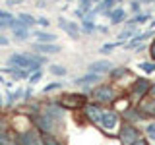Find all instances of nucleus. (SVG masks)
Segmentation results:
<instances>
[{"mask_svg": "<svg viewBox=\"0 0 155 145\" xmlns=\"http://www.w3.org/2000/svg\"><path fill=\"white\" fill-rule=\"evenodd\" d=\"M8 64L14 68H21L27 70L29 74L41 70L43 64H47V56L43 54H29V52H14L8 56Z\"/></svg>", "mask_w": 155, "mask_h": 145, "instance_id": "nucleus-1", "label": "nucleus"}, {"mask_svg": "<svg viewBox=\"0 0 155 145\" xmlns=\"http://www.w3.org/2000/svg\"><path fill=\"white\" fill-rule=\"evenodd\" d=\"M16 143L18 145H43L41 132L35 128H27L23 132H16Z\"/></svg>", "mask_w": 155, "mask_h": 145, "instance_id": "nucleus-2", "label": "nucleus"}, {"mask_svg": "<svg viewBox=\"0 0 155 145\" xmlns=\"http://www.w3.org/2000/svg\"><path fill=\"white\" fill-rule=\"evenodd\" d=\"M62 108H68V110H76L80 106L85 105V97L84 95H78V93H68V95H62L60 99L56 101Z\"/></svg>", "mask_w": 155, "mask_h": 145, "instance_id": "nucleus-3", "label": "nucleus"}, {"mask_svg": "<svg viewBox=\"0 0 155 145\" xmlns=\"http://www.w3.org/2000/svg\"><path fill=\"white\" fill-rule=\"evenodd\" d=\"M91 99L97 103H113L114 101V91L110 85H99L91 91Z\"/></svg>", "mask_w": 155, "mask_h": 145, "instance_id": "nucleus-4", "label": "nucleus"}, {"mask_svg": "<svg viewBox=\"0 0 155 145\" xmlns=\"http://www.w3.org/2000/svg\"><path fill=\"white\" fill-rule=\"evenodd\" d=\"M118 137H120V141H122V145H132L136 139H140V134L134 126L124 124L122 130H120V134H118Z\"/></svg>", "mask_w": 155, "mask_h": 145, "instance_id": "nucleus-5", "label": "nucleus"}, {"mask_svg": "<svg viewBox=\"0 0 155 145\" xmlns=\"http://www.w3.org/2000/svg\"><path fill=\"white\" fill-rule=\"evenodd\" d=\"M58 27L62 29L64 33H68L72 39H80V27H78L76 21H72V19H66V18H60L58 19Z\"/></svg>", "mask_w": 155, "mask_h": 145, "instance_id": "nucleus-6", "label": "nucleus"}, {"mask_svg": "<svg viewBox=\"0 0 155 145\" xmlns=\"http://www.w3.org/2000/svg\"><path fill=\"white\" fill-rule=\"evenodd\" d=\"M113 68H114V64L110 60H95V62H91V64L87 66V70H89L91 74L103 76V74H107V72H110Z\"/></svg>", "mask_w": 155, "mask_h": 145, "instance_id": "nucleus-7", "label": "nucleus"}, {"mask_svg": "<svg viewBox=\"0 0 155 145\" xmlns=\"http://www.w3.org/2000/svg\"><path fill=\"white\" fill-rule=\"evenodd\" d=\"M33 50L41 52L43 56H47V54H58L62 48L56 43H33Z\"/></svg>", "mask_w": 155, "mask_h": 145, "instance_id": "nucleus-8", "label": "nucleus"}, {"mask_svg": "<svg viewBox=\"0 0 155 145\" xmlns=\"http://www.w3.org/2000/svg\"><path fill=\"white\" fill-rule=\"evenodd\" d=\"M149 89H151V83L147 79H136L132 85V97L134 99H143Z\"/></svg>", "mask_w": 155, "mask_h": 145, "instance_id": "nucleus-9", "label": "nucleus"}, {"mask_svg": "<svg viewBox=\"0 0 155 145\" xmlns=\"http://www.w3.org/2000/svg\"><path fill=\"white\" fill-rule=\"evenodd\" d=\"M99 124L103 126L107 132H109V130H114V128H116V124H118V116H116L114 110H109V112H105V110H103Z\"/></svg>", "mask_w": 155, "mask_h": 145, "instance_id": "nucleus-10", "label": "nucleus"}, {"mask_svg": "<svg viewBox=\"0 0 155 145\" xmlns=\"http://www.w3.org/2000/svg\"><path fill=\"white\" fill-rule=\"evenodd\" d=\"M84 110H85V116L89 120H93L95 124H99V120H101V114H103V110L99 108L97 105H84Z\"/></svg>", "mask_w": 155, "mask_h": 145, "instance_id": "nucleus-11", "label": "nucleus"}, {"mask_svg": "<svg viewBox=\"0 0 155 145\" xmlns=\"http://www.w3.org/2000/svg\"><path fill=\"white\" fill-rule=\"evenodd\" d=\"M31 35L37 39V43H56V35H54V33L43 31V29H35V31H31Z\"/></svg>", "mask_w": 155, "mask_h": 145, "instance_id": "nucleus-12", "label": "nucleus"}, {"mask_svg": "<svg viewBox=\"0 0 155 145\" xmlns=\"http://www.w3.org/2000/svg\"><path fill=\"white\" fill-rule=\"evenodd\" d=\"M97 81H101V76L99 74H85V76H81V77H76L74 79V83L76 85H91V83H97Z\"/></svg>", "mask_w": 155, "mask_h": 145, "instance_id": "nucleus-13", "label": "nucleus"}, {"mask_svg": "<svg viewBox=\"0 0 155 145\" xmlns=\"http://www.w3.org/2000/svg\"><path fill=\"white\" fill-rule=\"evenodd\" d=\"M12 33H14V37H16V41H19V43L27 41V39H29V35H31L29 27H25V25H19V27H16Z\"/></svg>", "mask_w": 155, "mask_h": 145, "instance_id": "nucleus-14", "label": "nucleus"}, {"mask_svg": "<svg viewBox=\"0 0 155 145\" xmlns=\"http://www.w3.org/2000/svg\"><path fill=\"white\" fill-rule=\"evenodd\" d=\"M109 18H110V23L116 25V23H120L126 18V14H124L122 8H116V10H110V12H109Z\"/></svg>", "mask_w": 155, "mask_h": 145, "instance_id": "nucleus-15", "label": "nucleus"}, {"mask_svg": "<svg viewBox=\"0 0 155 145\" xmlns=\"http://www.w3.org/2000/svg\"><path fill=\"white\" fill-rule=\"evenodd\" d=\"M16 18H18L19 21H21L23 25H25V27H29V29H31L33 25H35V21H37V18H33L31 14H27V12H21V14H18Z\"/></svg>", "mask_w": 155, "mask_h": 145, "instance_id": "nucleus-16", "label": "nucleus"}, {"mask_svg": "<svg viewBox=\"0 0 155 145\" xmlns=\"http://www.w3.org/2000/svg\"><path fill=\"white\" fill-rule=\"evenodd\" d=\"M48 72H51L52 76H56V77H64V76L68 74V68H64L62 64H51Z\"/></svg>", "mask_w": 155, "mask_h": 145, "instance_id": "nucleus-17", "label": "nucleus"}, {"mask_svg": "<svg viewBox=\"0 0 155 145\" xmlns=\"http://www.w3.org/2000/svg\"><path fill=\"white\" fill-rule=\"evenodd\" d=\"M62 87H64V83H62V81H51V83L48 85H45L43 87V93H52V91H58V89H62Z\"/></svg>", "mask_w": 155, "mask_h": 145, "instance_id": "nucleus-18", "label": "nucleus"}, {"mask_svg": "<svg viewBox=\"0 0 155 145\" xmlns=\"http://www.w3.org/2000/svg\"><path fill=\"white\" fill-rule=\"evenodd\" d=\"M41 139H43V145H62L52 134H41Z\"/></svg>", "mask_w": 155, "mask_h": 145, "instance_id": "nucleus-19", "label": "nucleus"}, {"mask_svg": "<svg viewBox=\"0 0 155 145\" xmlns=\"http://www.w3.org/2000/svg\"><path fill=\"white\" fill-rule=\"evenodd\" d=\"M149 19V14H140V16H136V18H132L128 21V25H140V23H145Z\"/></svg>", "mask_w": 155, "mask_h": 145, "instance_id": "nucleus-20", "label": "nucleus"}, {"mask_svg": "<svg viewBox=\"0 0 155 145\" xmlns=\"http://www.w3.org/2000/svg\"><path fill=\"white\" fill-rule=\"evenodd\" d=\"M41 77H43V70H37V72H33V74H29V77H27V81H29V85H35V83H39L41 81Z\"/></svg>", "mask_w": 155, "mask_h": 145, "instance_id": "nucleus-21", "label": "nucleus"}, {"mask_svg": "<svg viewBox=\"0 0 155 145\" xmlns=\"http://www.w3.org/2000/svg\"><path fill=\"white\" fill-rule=\"evenodd\" d=\"M134 35H138V29H136V27H128V29H124L118 37H120V41H124V39H130V37H134Z\"/></svg>", "mask_w": 155, "mask_h": 145, "instance_id": "nucleus-22", "label": "nucleus"}, {"mask_svg": "<svg viewBox=\"0 0 155 145\" xmlns=\"http://www.w3.org/2000/svg\"><path fill=\"white\" fill-rule=\"evenodd\" d=\"M118 47H122V41H118V43H107V45L101 47V52H103V54H107V52L114 50V48H118Z\"/></svg>", "mask_w": 155, "mask_h": 145, "instance_id": "nucleus-23", "label": "nucleus"}, {"mask_svg": "<svg viewBox=\"0 0 155 145\" xmlns=\"http://www.w3.org/2000/svg\"><path fill=\"white\" fill-rule=\"evenodd\" d=\"M81 29H84L85 33H93L97 27H95V23H93V21H87V19H81Z\"/></svg>", "mask_w": 155, "mask_h": 145, "instance_id": "nucleus-24", "label": "nucleus"}, {"mask_svg": "<svg viewBox=\"0 0 155 145\" xmlns=\"http://www.w3.org/2000/svg\"><path fill=\"white\" fill-rule=\"evenodd\" d=\"M140 68H142L145 74H153V72H155V62H142Z\"/></svg>", "mask_w": 155, "mask_h": 145, "instance_id": "nucleus-25", "label": "nucleus"}, {"mask_svg": "<svg viewBox=\"0 0 155 145\" xmlns=\"http://www.w3.org/2000/svg\"><path fill=\"white\" fill-rule=\"evenodd\" d=\"M110 74H113V77H118V76H126L128 74V70H124V68H120V70H110Z\"/></svg>", "mask_w": 155, "mask_h": 145, "instance_id": "nucleus-26", "label": "nucleus"}, {"mask_svg": "<svg viewBox=\"0 0 155 145\" xmlns=\"http://www.w3.org/2000/svg\"><path fill=\"white\" fill-rule=\"evenodd\" d=\"M10 18H14V14L8 12V10H2V8H0V19H10Z\"/></svg>", "mask_w": 155, "mask_h": 145, "instance_id": "nucleus-27", "label": "nucleus"}, {"mask_svg": "<svg viewBox=\"0 0 155 145\" xmlns=\"http://www.w3.org/2000/svg\"><path fill=\"white\" fill-rule=\"evenodd\" d=\"M48 19L47 18H37V21H35V25H41V27H48Z\"/></svg>", "mask_w": 155, "mask_h": 145, "instance_id": "nucleus-28", "label": "nucleus"}, {"mask_svg": "<svg viewBox=\"0 0 155 145\" xmlns=\"http://www.w3.org/2000/svg\"><path fill=\"white\" fill-rule=\"evenodd\" d=\"M113 103H114V106H116V108H128V101H113Z\"/></svg>", "mask_w": 155, "mask_h": 145, "instance_id": "nucleus-29", "label": "nucleus"}, {"mask_svg": "<svg viewBox=\"0 0 155 145\" xmlns=\"http://www.w3.org/2000/svg\"><path fill=\"white\" fill-rule=\"evenodd\" d=\"M8 45H10V39L4 37L2 33H0V47H8Z\"/></svg>", "mask_w": 155, "mask_h": 145, "instance_id": "nucleus-30", "label": "nucleus"}, {"mask_svg": "<svg viewBox=\"0 0 155 145\" xmlns=\"http://www.w3.org/2000/svg\"><path fill=\"white\" fill-rule=\"evenodd\" d=\"M0 134H6V122H4L2 116H0Z\"/></svg>", "mask_w": 155, "mask_h": 145, "instance_id": "nucleus-31", "label": "nucleus"}, {"mask_svg": "<svg viewBox=\"0 0 155 145\" xmlns=\"http://www.w3.org/2000/svg\"><path fill=\"white\" fill-rule=\"evenodd\" d=\"M147 134L151 135V137H155V124H149L147 126Z\"/></svg>", "mask_w": 155, "mask_h": 145, "instance_id": "nucleus-32", "label": "nucleus"}, {"mask_svg": "<svg viewBox=\"0 0 155 145\" xmlns=\"http://www.w3.org/2000/svg\"><path fill=\"white\" fill-rule=\"evenodd\" d=\"M149 50H151V58L155 60V41L151 43V47H149Z\"/></svg>", "mask_w": 155, "mask_h": 145, "instance_id": "nucleus-33", "label": "nucleus"}, {"mask_svg": "<svg viewBox=\"0 0 155 145\" xmlns=\"http://www.w3.org/2000/svg\"><path fill=\"white\" fill-rule=\"evenodd\" d=\"M132 145H147V143H145V141H143V139H136V141H134Z\"/></svg>", "mask_w": 155, "mask_h": 145, "instance_id": "nucleus-34", "label": "nucleus"}, {"mask_svg": "<svg viewBox=\"0 0 155 145\" xmlns=\"http://www.w3.org/2000/svg\"><path fill=\"white\" fill-rule=\"evenodd\" d=\"M132 10H134V12H138V10H140V4L138 2H132Z\"/></svg>", "mask_w": 155, "mask_h": 145, "instance_id": "nucleus-35", "label": "nucleus"}, {"mask_svg": "<svg viewBox=\"0 0 155 145\" xmlns=\"http://www.w3.org/2000/svg\"><path fill=\"white\" fill-rule=\"evenodd\" d=\"M18 2H19V0H6L8 6H14V4H18Z\"/></svg>", "mask_w": 155, "mask_h": 145, "instance_id": "nucleus-36", "label": "nucleus"}, {"mask_svg": "<svg viewBox=\"0 0 155 145\" xmlns=\"http://www.w3.org/2000/svg\"><path fill=\"white\" fill-rule=\"evenodd\" d=\"M8 145H18V143H16V141H10V143H8Z\"/></svg>", "mask_w": 155, "mask_h": 145, "instance_id": "nucleus-37", "label": "nucleus"}, {"mask_svg": "<svg viewBox=\"0 0 155 145\" xmlns=\"http://www.w3.org/2000/svg\"><path fill=\"white\" fill-rule=\"evenodd\" d=\"M2 105H4V103H2V97H0V108H2Z\"/></svg>", "mask_w": 155, "mask_h": 145, "instance_id": "nucleus-38", "label": "nucleus"}, {"mask_svg": "<svg viewBox=\"0 0 155 145\" xmlns=\"http://www.w3.org/2000/svg\"><path fill=\"white\" fill-rule=\"evenodd\" d=\"M153 97H155V87H153Z\"/></svg>", "mask_w": 155, "mask_h": 145, "instance_id": "nucleus-39", "label": "nucleus"}, {"mask_svg": "<svg viewBox=\"0 0 155 145\" xmlns=\"http://www.w3.org/2000/svg\"><path fill=\"white\" fill-rule=\"evenodd\" d=\"M91 2H99V0H91Z\"/></svg>", "mask_w": 155, "mask_h": 145, "instance_id": "nucleus-40", "label": "nucleus"}, {"mask_svg": "<svg viewBox=\"0 0 155 145\" xmlns=\"http://www.w3.org/2000/svg\"><path fill=\"white\" fill-rule=\"evenodd\" d=\"M145 2H151V0H145Z\"/></svg>", "mask_w": 155, "mask_h": 145, "instance_id": "nucleus-41", "label": "nucleus"}, {"mask_svg": "<svg viewBox=\"0 0 155 145\" xmlns=\"http://www.w3.org/2000/svg\"><path fill=\"white\" fill-rule=\"evenodd\" d=\"M116 2H120V0H116Z\"/></svg>", "mask_w": 155, "mask_h": 145, "instance_id": "nucleus-42", "label": "nucleus"}, {"mask_svg": "<svg viewBox=\"0 0 155 145\" xmlns=\"http://www.w3.org/2000/svg\"><path fill=\"white\" fill-rule=\"evenodd\" d=\"M66 2H70V0H66Z\"/></svg>", "mask_w": 155, "mask_h": 145, "instance_id": "nucleus-43", "label": "nucleus"}]
</instances>
